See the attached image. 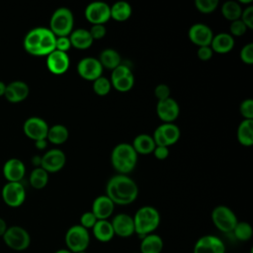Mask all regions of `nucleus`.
<instances>
[{
    "instance_id": "f257e3e1",
    "label": "nucleus",
    "mask_w": 253,
    "mask_h": 253,
    "mask_svg": "<svg viewBox=\"0 0 253 253\" xmlns=\"http://www.w3.org/2000/svg\"><path fill=\"white\" fill-rule=\"evenodd\" d=\"M106 196L115 205H129L136 200L138 196V187L127 175L118 174L108 181L106 186Z\"/></svg>"
},
{
    "instance_id": "f03ea898",
    "label": "nucleus",
    "mask_w": 253,
    "mask_h": 253,
    "mask_svg": "<svg viewBox=\"0 0 253 253\" xmlns=\"http://www.w3.org/2000/svg\"><path fill=\"white\" fill-rule=\"evenodd\" d=\"M111 163L117 172L126 175L135 168L137 153L131 144L126 142L119 143L112 150Z\"/></svg>"
},
{
    "instance_id": "7ed1b4c3",
    "label": "nucleus",
    "mask_w": 253,
    "mask_h": 253,
    "mask_svg": "<svg viewBox=\"0 0 253 253\" xmlns=\"http://www.w3.org/2000/svg\"><path fill=\"white\" fill-rule=\"evenodd\" d=\"M134 223V233L143 237L154 233L160 224V213L158 210L151 206L139 208L132 216Z\"/></svg>"
},
{
    "instance_id": "20e7f679",
    "label": "nucleus",
    "mask_w": 253,
    "mask_h": 253,
    "mask_svg": "<svg viewBox=\"0 0 253 253\" xmlns=\"http://www.w3.org/2000/svg\"><path fill=\"white\" fill-rule=\"evenodd\" d=\"M74 27V16L67 7L57 8L49 20V30L57 37H69Z\"/></svg>"
},
{
    "instance_id": "39448f33",
    "label": "nucleus",
    "mask_w": 253,
    "mask_h": 253,
    "mask_svg": "<svg viewBox=\"0 0 253 253\" xmlns=\"http://www.w3.org/2000/svg\"><path fill=\"white\" fill-rule=\"evenodd\" d=\"M64 240L66 249L71 253L86 251L90 244V233L80 224H74L67 229Z\"/></svg>"
},
{
    "instance_id": "423d86ee",
    "label": "nucleus",
    "mask_w": 253,
    "mask_h": 253,
    "mask_svg": "<svg viewBox=\"0 0 253 253\" xmlns=\"http://www.w3.org/2000/svg\"><path fill=\"white\" fill-rule=\"evenodd\" d=\"M2 238L6 246L14 251H24L31 244L30 233L20 225L9 226Z\"/></svg>"
},
{
    "instance_id": "0eeeda50",
    "label": "nucleus",
    "mask_w": 253,
    "mask_h": 253,
    "mask_svg": "<svg viewBox=\"0 0 253 253\" xmlns=\"http://www.w3.org/2000/svg\"><path fill=\"white\" fill-rule=\"evenodd\" d=\"M211 221L214 226L221 232H232L236 223L238 222L236 214L231 209L226 206L220 205L215 207L211 214Z\"/></svg>"
},
{
    "instance_id": "6e6552de",
    "label": "nucleus",
    "mask_w": 253,
    "mask_h": 253,
    "mask_svg": "<svg viewBox=\"0 0 253 253\" xmlns=\"http://www.w3.org/2000/svg\"><path fill=\"white\" fill-rule=\"evenodd\" d=\"M111 84L114 89L119 92H127L134 85V75L131 69L126 65L121 63L111 72Z\"/></svg>"
},
{
    "instance_id": "1a4fd4ad",
    "label": "nucleus",
    "mask_w": 253,
    "mask_h": 253,
    "mask_svg": "<svg viewBox=\"0 0 253 253\" xmlns=\"http://www.w3.org/2000/svg\"><path fill=\"white\" fill-rule=\"evenodd\" d=\"M1 196L8 207L18 208L26 200V190L21 182H7L2 188Z\"/></svg>"
},
{
    "instance_id": "9d476101",
    "label": "nucleus",
    "mask_w": 253,
    "mask_h": 253,
    "mask_svg": "<svg viewBox=\"0 0 253 253\" xmlns=\"http://www.w3.org/2000/svg\"><path fill=\"white\" fill-rule=\"evenodd\" d=\"M84 16L92 25H104L111 19L110 6L103 1L91 2L86 6Z\"/></svg>"
},
{
    "instance_id": "9b49d317",
    "label": "nucleus",
    "mask_w": 253,
    "mask_h": 253,
    "mask_svg": "<svg viewBox=\"0 0 253 253\" xmlns=\"http://www.w3.org/2000/svg\"><path fill=\"white\" fill-rule=\"evenodd\" d=\"M48 127L47 123L43 119L40 117H30L25 121L23 130L26 136L38 141L46 139Z\"/></svg>"
},
{
    "instance_id": "f8f14e48",
    "label": "nucleus",
    "mask_w": 253,
    "mask_h": 253,
    "mask_svg": "<svg viewBox=\"0 0 253 253\" xmlns=\"http://www.w3.org/2000/svg\"><path fill=\"white\" fill-rule=\"evenodd\" d=\"M76 69L77 73L81 78L92 82L97 78L101 77L103 73V67L98 58L90 56L84 57L79 60Z\"/></svg>"
},
{
    "instance_id": "ddd939ff",
    "label": "nucleus",
    "mask_w": 253,
    "mask_h": 253,
    "mask_svg": "<svg viewBox=\"0 0 253 253\" xmlns=\"http://www.w3.org/2000/svg\"><path fill=\"white\" fill-rule=\"evenodd\" d=\"M193 253H225V245L219 237L206 234L196 241Z\"/></svg>"
},
{
    "instance_id": "4468645a",
    "label": "nucleus",
    "mask_w": 253,
    "mask_h": 253,
    "mask_svg": "<svg viewBox=\"0 0 253 253\" xmlns=\"http://www.w3.org/2000/svg\"><path fill=\"white\" fill-rule=\"evenodd\" d=\"M66 162L65 153L57 148L47 150L41 157V166L47 173H54L60 171Z\"/></svg>"
},
{
    "instance_id": "2eb2a0df",
    "label": "nucleus",
    "mask_w": 253,
    "mask_h": 253,
    "mask_svg": "<svg viewBox=\"0 0 253 253\" xmlns=\"http://www.w3.org/2000/svg\"><path fill=\"white\" fill-rule=\"evenodd\" d=\"M188 38L198 47L208 46L211 42L213 33L208 25L203 23H196L190 27L188 31Z\"/></svg>"
},
{
    "instance_id": "dca6fc26",
    "label": "nucleus",
    "mask_w": 253,
    "mask_h": 253,
    "mask_svg": "<svg viewBox=\"0 0 253 253\" xmlns=\"http://www.w3.org/2000/svg\"><path fill=\"white\" fill-rule=\"evenodd\" d=\"M70 65V59L67 52L53 50L46 56V67L54 75L64 74Z\"/></svg>"
},
{
    "instance_id": "f3484780",
    "label": "nucleus",
    "mask_w": 253,
    "mask_h": 253,
    "mask_svg": "<svg viewBox=\"0 0 253 253\" xmlns=\"http://www.w3.org/2000/svg\"><path fill=\"white\" fill-rule=\"evenodd\" d=\"M156 114L163 124L173 123L180 114V107L176 100L173 98H167L162 101H158L156 105Z\"/></svg>"
},
{
    "instance_id": "a211bd4d",
    "label": "nucleus",
    "mask_w": 253,
    "mask_h": 253,
    "mask_svg": "<svg viewBox=\"0 0 253 253\" xmlns=\"http://www.w3.org/2000/svg\"><path fill=\"white\" fill-rule=\"evenodd\" d=\"M114 233L123 238L129 237L134 233L133 218L127 213H118L111 220Z\"/></svg>"
},
{
    "instance_id": "6ab92c4d",
    "label": "nucleus",
    "mask_w": 253,
    "mask_h": 253,
    "mask_svg": "<svg viewBox=\"0 0 253 253\" xmlns=\"http://www.w3.org/2000/svg\"><path fill=\"white\" fill-rule=\"evenodd\" d=\"M30 88L24 81L16 80L6 86L4 97L10 103H20L29 96Z\"/></svg>"
},
{
    "instance_id": "aec40b11",
    "label": "nucleus",
    "mask_w": 253,
    "mask_h": 253,
    "mask_svg": "<svg viewBox=\"0 0 253 253\" xmlns=\"http://www.w3.org/2000/svg\"><path fill=\"white\" fill-rule=\"evenodd\" d=\"M25 173V164L18 158H10L3 165V175L8 182H21Z\"/></svg>"
},
{
    "instance_id": "412c9836",
    "label": "nucleus",
    "mask_w": 253,
    "mask_h": 253,
    "mask_svg": "<svg viewBox=\"0 0 253 253\" xmlns=\"http://www.w3.org/2000/svg\"><path fill=\"white\" fill-rule=\"evenodd\" d=\"M115 210V204L106 196L101 195L95 198L92 203L91 211L98 220L109 219Z\"/></svg>"
},
{
    "instance_id": "4be33fe9",
    "label": "nucleus",
    "mask_w": 253,
    "mask_h": 253,
    "mask_svg": "<svg viewBox=\"0 0 253 253\" xmlns=\"http://www.w3.org/2000/svg\"><path fill=\"white\" fill-rule=\"evenodd\" d=\"M69 41L71 46L79 50L88 49L93 44V39L89 33V30L80 28L73 30L69 35Z\"/></svg>"
},
{
    "instance_id": "5701e85b",
    "label": "nucleus",
    "mask_w": 253,
    "mask_h": 253,
    "mask_svg": "<svg viewBox=\"0 0 253 253\" xmlns=\"http://www.w3.org/2000/svg\"><path fill=\"white\" fill-rule=\"evenodd\" d=\"M210 46L213 52L227 53L234 46V39L228 33H219L213 36Z\"/></svg>"
},
{
    "instance_id": "b1692460",
    "label": "nucleus",
    "mask_w": 253,
    "mask_h": 253,
    "mask_svg": "<svg viewBox=\"0 0 253 253\" xmlns=\"http://www.w3.org/2000/svg\"><path fill=\"white\" fill-rule=\"evenodd\" d=\"M92 232L94 237L99 242H103V243L111 241L115 236L112 223L109 219L97 220L94 226L92 227Z\"/></svg>"
},
{
    "instance_id": "393cba45",
    "label": "nucleus",
    "mask_w": 253,
    "mask_h": 253,
    "mask_svg": "<svg viewBox=\"0 0 253 253\" xmlns=\"http://www.w3.org/2000/svg\"><path fill=\"white\" fill-rule=\"evenodd\" d=\"M42 28L32 29L27 33L24 38V48L25 50L34 56H40V42L42 37Z\"/></svg>"
},
{
    "instance_id": "a878e982",
    "label": "nucleus",
    "mask_w": 253,
    "mask_h": 253,
    "mask_svg": "<svg viewBox=\"0 0 253 253\" xmlns=\"http://www.w3.org/2000/svg\"><path fill=\"white\" fill-rule=\"evenodd\" d=\"M163 240L156 233H150L142 237L139 244V253H161L163 250Z\"/></svg>"
},
{
    "instance_id": "bb28decb",
    "label": "nucleus",
    "mask_w": 253,
    "mask_h": 253,
    "mask_svg": "<svg viewBox=\"0 0 253 253\" xmlns=\"http://www.w3.org/2000/svg\"><path fill=\"white\" fill-rule=\"evenodd\" d=\"M131 146L137 154L147 155L153 152L156 145L151 135L147 133H140L133 138Z\"/></svg>"
},
{
    "instance_id": "cd10ccee",
    "label": "nucleus",
    "mask_w": 253,
    "mask_h": 253,
    "mask_svg": "<svg viewBox=\"0 0 253 253\" xmlns=\"http://www.w3.org/2000/svg\"><path fill=\"white\" fill-rule=\"evenodd\" d=\"M98 60L100 61L103 68L110 70L115 69L122 63L121 54L114 48H105L100 52Z\"/></svg>"
},
{
    "instance_id": "c85d7f7f",
    "label": "nucleus",
    "mask_w": 253,
    "mask_h": 253,
    "mask_svg": "<svg viewBox=\"0 0 253 253\" xmlns=\"http://www.w3.org/2000/svg\"><path fill=\"white\" fill-rule=\"evenodd\" d=\"M111 19L117 22H125L131 16L132 9L129 3L124 0H120L115 2L112 6H110Z\"/></svg>"
},
{
    "instance_id": "c756f323",
    "label": "nucleus",
    "mask_w": 253,
    "mask_h": 253,
    "mask_svg": "<svg viewBox=\"0 0 253 253\" xmlns=\"http://www.w3.org/2000/svg\"><path fill=\"white\" fill-rule=\"evenodd\" d=\"M237 140L243 146L253 144V120H243L237 127Z\"/></svg>"
},
{
    "instance_id": "7c9ffc66",
    "label": "nucleus",
    "mask_w": 253,
    "mask_h": 253,
    "mask_svg": "<svg viewBox=\"0 0 253 253\" xmlns=\"http://www.w3.org/2000/svg\"><path fill=\"white\" fill-rule=\"evenodd\" d=\"M56 37L48 28H42V37L40 42V56H47L55 50Z\"/></svg>"
},
{
    "instance_id": "2f4dec72",
    "label": "nucleus",
    "mask_w": 253,
    "mask_h": 253,
    "mask_svg": "<svg viewBox=\"0 0 253 253\" xmlns=\"http://www.w3.org/2000/svg\"><path fill=\"white\" fill-rule=\"evenodd\" d=\"M69 136V131L67 127L63 125L56 124L48 127L47 135H46V140L51 142L52 144H62L64 143Z\"/></svg>"
},
{
    "instance_id": "473e14b6",
    "label": "nucleus",
    "mask_w": 253,
    "mask_h": 253,
    "mask_svg": "<svg viewBox=\"0 0 253 253\" xmlns=\"http://www.w3.org/2000/svg\"><path fill=\"white\" fill-rule=\"evenodd\" d=\"M160 128V131L163 135V138L166 142V145L169 147L170 145L175 144L181 135L180 128L173 123H168V124H162L158 126Z\"/></svg>"
},
{
    "instance_id": "72a5a7b5",
    "label": "nucleus",
    "mask_w": 253,
    "mask_h": 253,
    "mask_svg": "<svg viewBox=\"0 0 253 253\" xmlns=\"http://www.w3.org/2000/svg\"><path fill=\"white\" fill-rule=\"evenodd\" d=\"M29 182L34 189H43L48 182V173L42 167H36L30 174Z\"/></svg>"
},
{
    "instance_id": "f704fd0d",
    "label": "nucleus",
    "mask_w": 253,
    "mask_h": 253,
    "mask_svg": "<svg viewBox=\"0 0 253 253\" xmlns=\"http://www.w3.org/2000/svg\"><path fill=\"white\" fill-rule=\"evenodd\" d=\"M241 13H242V8L237 1H232V0L225 1L221 5L222 16L230 22L240 19Z\"/></svg>"
},
{
    "instance_id": "c9c22d12",
    "label": "nucleus",
    "mask_w": 253,
    "mask_h": 253,
    "mask_svg": "<svg viewBox=\"0 0 253 253\" xmlns=\"http://www.w3.org/2000/svg\"><path fill=\"white\" fill-rule=\"evenodd\" d=\"M232 233L239 241H248L252 238L253 229L250 223L246 221H238L233 228Z\"/></svg>"
},
{
    "instance_id": "e433bc0d",
    "label": "nucleus",
    "mask_w": 253,
    "mask_h": 253,
    "mask_svg": "<svg viewBox=\"0 0 253 253\" xmlns=\"http://www.w3.org/2000/svg\"><path fill=\"white\" fill-rule=\"evenodd\" d=\"M112 89V84L110 79L105 76H101L93 81V91L98 96H107Z\"/></svg>"
},
{
    "instance_id": "4c0bfd02",
    "label": "nucleus",
    "mask_w": 253,
    "mask_h": 253,
    "mask_svg": "<svg viewBox=\"0 0 253 253\" xmlns=\"http://www.w3.org/2000/svg\"><path fill=\"white\" fill-rule=\"evenodd\" d=\"M217 0H195L196 9L203 14L212 13L218 6Z\"/></svg>"
},
{
    "instance_id": "58836bf2",
    "label": "nucleus",
    "mask_w": 253,
    "mask_h": 253,
    "mask_svg": "<svg viewBox=\"0 0 253 253\" xmlns=\"http://www.w3.org/2000/svg\"><path fill=\"white\" fill-rule=\"evenodd\" d=\"M247 27L244 25V23L238 19V20H235V21H232L230 22V25H229V35L230 36H234V37H241L243 35L246 34L247 32Z\"/></svg>"
},
{
    "instance_id": "ea45409f",
    "label": "nucleus",
    "mask_w": 253,
    "mask_h": 253,
    "mask_svg": "<svg viewBox=\"0 0 253 253\" xmlns=\"http://www.w3.org/2000/svg\"><path fill=\"white\" fill-rule=\"evenodd\" d=\"M239 111L244 120H253V100L245 99L241 102Z\"/></svg>"
},
{
    "instance_id": "a19ab883",
    "label": "nucleus",
    "mask_w": 253,
    "mask_h": 253,
    "mask_svg": "<svg viewBox=\"0 0 253 253\" xmlns=\"http://www.w3.org/2000/svg\"><path fill=\"white\" fill-rule=\"evenodd\" d=\"M240 59L243 63L251 65L253 64V43L249 42L242 46L240 50Z\"/></svg>"
},
{
    "instance_id": "79ce46f5",
    "label": "nucleus",
    "mask_w": 253,
    "mask_h": 253,
    "mask_svg": "<svg viewBox=\"0 0 253 253\" xmlns=\"http://www.w3.org/2000/svg\"><path fill=\"white\" fill-rule=\"evenodd\" d=\"M97 220L98 219L96 218V216L93 214L91 211H85L80 216V225L89 230V229H92V227L94 226Z\"/></svg>"
},
{
    "instance_id": "37998d69",
    "label": "nucleus",
    "mask_w": 253,
    "mask_h": 253,
    "mask_svg": "<svg viewBox=\"0 0 253 253\" xmlns=\"http://www.w3.org/2000/svg\"><path fill=\"white\" fill-rule=\"evenodd\" d=\"M240 20L244 23L248 30L253 29V6L249 5L244 10H242Z\"/></svg>"
},
{
    "instance_id": "c03bdc74",
    "label": "nucleus",
    "mask_w": 253,
    "mask_h": 253,
    "mask_svg": "<svg viewBox=\"0 0 253 253\" xmlns=\"http://www.w3.org/2000/svg\"><path fill=\"white\" fill-rule=\"evenodd\" d=\"M170 94H171L170 88L166 84L161 83L154 88V96L158 101H162L167 98H170Z\"/></svg>"
},
{
    "instance_id": "a18cd8bd",
    "label": "nucleus",
    "mask_w": 253,
    "mask_h": 253,
    "mask_svg": "<svg viewBox=\"0 0 253 253\" xmlns=\"http://www.w3.org/2000/svg\"><path fill=\"white\" fill-rule=\"evenodd\" d=\"M89 33L93 39V41H98L103 39L107 34V29L105 25H92Z\"/></svg>"
},
{
    "instance_id": "49530a36",
    "label": "nucleus",
    "mask_w": 253,
    "mask_h": 253,
    "mask_svg": "<svg viewBox=\"0 0 253 253\" xmlns=\"http://www.w3.org/2000/svg\"><path fill=\"white\" fill-rule=\"evenodd\" d=\"M70 47H71V43L69 41V37H57L56 38V42H55L56 50H59L62 52H67Z\"/></svg>"
},
{
    "instance_id": "de8ad7c7",
    "label": "nucleus",
    "mask_w": 253,
    "mask_h": 253,
    "mask_svg": "<svg viewBox=\"0 0 253 253\" xmlns=\"http://www.w3.org/2000/svg\"><path fill=\"white\" fill-rule=\"evenodd\" d=\"M197 55H198V57L201 60L207 61V60H209V59H211L212 57L213 51H212V49L211 48L210 45H208V46H200V47H198Z\"/></svg>"
},
{
    "instance_id": "09e8293b",
    "label": "nucleus",
    "mask_w": 253,
    "mask_h": 253,
    "mask_svg": "<svg viewBox=\"0 0 253 253\" xmlns=\"http://www.w3.org/2000/svg\"><path fill=\"white\" fill-rule=\"evenodd\" d=\"M153 155L158 160H165L169 156V149L167 146H155Z\"/></svg>"
},
{
    "instance_id": "8fccbe9b",
    "label": "nucleus",
    "mask_w": 253,
    "mask_h": 253,
    "mask_svg": "<svg viewBox=\"0 0 253 253\" xmlns=\"http://www.w3.org/2000/svg\"><path fill=\"white\" fill-rule=\"evenodd\" d=\"M7 228H8V226H7L6 221L2 217H0V236H3V234L5 233Z\"/></svg>"
},
{
    "instance_id": "3c124183",
    "label": "nucleus",
    "mask_w": 253,
    "mask_h": 253,
    "mask_svg": "<svg viewBox=\"0 0 253 253\" xmlns=\"http://www.w3.org/2000/svg\"><path fill=\"white\" fill-rule=\"evenodd\" d=\"M36 143V147L38 148V149H44L45 147H46V145H47V143H46V139H42V140H38V141H35Z\"/></svg>"
},
{
    "instance_id": "603ef678",
    "label": "nucleus",
    "mask_w": 253,
    "mask_h": 253,
    "mask_svg": "<svg viewBox=\"0 0 253 253\" xmlns=\"http://www.w3.org/2000/svg\"><path fill=\"white\" fill-rule=\"evenodd\" d=\"M6 84L2 81H0V97L4 96V93H5V90H6Z\"/></svg>"
},
{
    "instance_id": "864d4df0",
    "label": "nucleus",
    "mask_w": 253,
    "mask_h": 253,
    "mask_svg": "<svg viewBox=\"0 0 253 253\" xmlns=\"http://www.w3.org/2000/svg\"><path fill=\"white\" fill-rule=\"evenodd\" d=\"M53 253H71L68 249H66V248H61V249H58V250H56L55 252H53Z\"/></svg>"
},
{
    "instance_id": "5fc2aeb1",
    "label": "nucleus",
    "mask_w": 253,
    "mask_h": 253,
    "mask_svg": "<svg viewBox=\"0 0 253 253\" xmlns=\"http://www.w3.org/2000/svg\"><path fill=\"white\" fill-rule=\"evenodd\" d=\"M78 253H87V251H82V252H78Z\"/></svg>"
},
{
    "instance_id": "6e6d98bb",
    "label": "nucleus",
    "mask_w": 253,
    "mask_h": 253,
    "mask_svg": "<svg viewBox=\"0 0 253 253\" xmlns=\"http://www.w3.org/2000/svg\"><path fill=\"white\" fill-rule=\"evenodd\" d=\"M132 253H139V252H132Z\"/></svg>"
}]
</instances>
